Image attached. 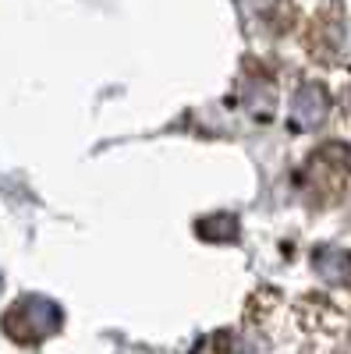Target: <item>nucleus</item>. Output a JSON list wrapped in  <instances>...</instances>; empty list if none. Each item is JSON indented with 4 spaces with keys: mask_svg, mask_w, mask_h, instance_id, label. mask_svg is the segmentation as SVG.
<instances>
[{
    "mask_svg": "<svg viewBox=\"0 0 351 354\" xmlns=\"http://www.w3.org/2000/svg\"><path fill=\"white\" fill-rule=\"evenodd\" d=\"M0 326H4V333L15 344H43L46 337H53L64 326V312L57 301L43 298V294H25V298H18L4 312Z\"/></svg>",
    "mask_w": 351,
    "mask_h": 354,
    "instance_id": "1",
    "label": "nucleus"
},
{
    "mask_svg": "<svg viewBox=\"0 0 351 354\" xmlns=\"http://www.w3.org/2000/svg\"><path fill=\"white\" fill-rule=\"evenodd\" d=\"M330 113V93L319 82L298 85L295 100H291V128L295 131H316Z\"/></svg>",
    "mask_w": 351,
    "mask_h": 354,
    "instance_id": "3",
    "label": "nucleus"
},
{
    "mask_svg": "<svg viewBox=\"0 0 351 354\" xmlns=\"http://www.w3.org/2000/svg\"><path fill=\"white\" fill-rule=\"evenodd\" d=\"M195 234L202 241H234L238 238V220L231 213H217V216H202L195 223Z\"/></svg>",
    "mask_w": 351,
    "mask_h": 354,
    "instance_id": "5",
    "label": "nucleus"
},
{
    "mask_svg": "<svg viewBox=\"0 0 351 354\" xmlns=\"http://www.w3.org/2000/svg\"><path fill=\"white\" fill-rule=\"evenodd\" d=\"M312 270L323 277L327 283H351V252L344 248H316L312 252Z\"/></svg>",
    "mask_w": 351,
    "mask_h": 354,
    "instance_id": "4",
    "label": "nucleus"
},
{
    "mask_svg": "<svg viewBox=\"0 0 351 354\" xmlns=\"http://www.w3.org/2000/svg\"><path fill=\"white\" fill-rule=\"evenodd\" d=\"M348 174H351V156H348V149L341 142H330V145H319V153H312L309 156V163H305V188L309 192H316V188H323L319 192V198H334V195H341V188L348 185Z\"/></svg>",
    "mask_w": 351,
    "mask_h": 354,
    "instance_id": "2",
    "label": "nucleus"
}]
</instances>
